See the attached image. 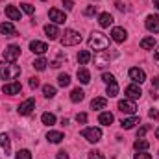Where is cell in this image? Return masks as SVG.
I'll use <instances>...</instances> for the list:
<instances>
[{
  "label": "cell",
  "mask_w": 159,
  "mask_h": 159,
  "mask_svg": "<svg viewBox=\"0 0 159 159\" xmlns=\"http://www.w3.org/2000/svg\"><path fill=\"white\" fill-rule=\"evenodd\" d=\"M20 76V67L9 61H2L0 63V78L2 80H17Z\"/></svg>",
  "instance_id": "obj_1"
},
{
  "label": "cell",
  "mask_w": 159,
  "mask_h": 159,
  "mask_svg": "<svg viewBox=\"0 0 159 159\" xmlns=\"http://www.w3.org/2000/svg\"><path fill=\"white\" fill-rule=\"evenodd\" d=\"M107 46H109V39L104 34H100V32H93L91 34V37H89V48H93L96 52H102Z\"/></svg>",
  "instance_id": "obj_2"
},
{
  "label": "cell",
  "mask_w": 159,
  "mask_h": 159,
  "mask_svg": "<svg viewBox=\"0 0 159 159\" xmlns=\"http://www.w3.org/2000/svg\"><path fill=\"white\" fill-rule=\"evenodd\" d=\"M63 37H61V44L63 46H76V44H80L81 43V34L80 32H76V30H65V34H61Z\"/></svg>",
  "instance_id": "obj_3"
},
{
  "label": "cell",
  "mask_w": 159,
  "mask_h": 159,
  "mask_svg": "<svg viewBox=\"0 0 159 159\" xmlns=\"http://www.w3.org/2000/svg\"><path fill=\"white\" fill-rule=\"evenodd\" d=\"M117 56V52H107V50H102V52H96V56H94V65L96 67H106V65H109V61L113 59Z\"/></svg>",
  "instance_id": "obj_4"
},
{
  "label": "cell",
  "mask_w": 159,
  "mask_h": 159,
  "mask_svg": "<svg viewBox=\"0 0 159 159\" xmlns=\"http://www.w3.org/2000/svg\"><path fill=\"white\" fill-rule=\"evenodd\" d=\"M81 137L87 139L89 143H98L102 139V129L100 128H85V129H81Z\"/></svg>",
  "instance_id": "obj_5"
},
{
  "label": "cell",
  "mask_w": 159,
  "mask_h": 159,
  "mask_svg": "<svg viewBox=\"0 0 159 159\" xmlns=\"http://www.w3.org/2000/svg\"><path fill=\"white\" fill-rule=\"evenodd\" d=\"M4 61H9V63H15L17 59H19V56H20V46H17V44H9L6 50H4Z\"/></svg>",
  "instance_id": "obj_6"
},
{
  "label": "cell",
  "mask_w": 159,
  "mask_h": 159,
  "mask_svg": "<svg viewBox=\"0 0 159 159\" xmlns=\"http://www.w3.org/2000/svg\"><path fill=\"white\" fill-rule=\"evenodd\" d=\"M129 80L133 81V83H137V85H141L143 81H146V72L143 70V69H139V67H133V69H129Z\"/></svg>",
  "instance_id": "obj_7"
},
{
  "label": "cell",
  "mask_w": 159,
  "mask_h": 159,
  "mask_svg": "<svg viewBox=\"0 0 159 159\" xmlns=\"http://www.w3.org/2000/svg\"><path fill=\"white\" fill-rule=\"evenodd\" d=\"M119 109L122 111V113H126V115H135L137 106H135L133 100H120L119 102Z\"/></svg>",
  "instance_id": "obj_8"
},
{
  "label": "cell",
  "mask_w": 159,
  "mask_h": 159,
  "mask_svg": "<svg viewBox=\"0 0 159 159\" xmlns=\"http://www.w3.org/2000/svg\"><path fill=\"white\" fill-rule=\"evenodd\" d=\"M144 26H146L148 32H152V34H159V15H148Z\"/></svg>",
  "instance_id": "obj_9"
},
{
  "label": "cell",
  "mask_w": 159,
  "mask_h": 159,
  "mask_svg": "<svg viewBox=\"0 0 159 159\" xmlns=\"http://www.w3.org/2000/svg\"><path fill=\"white\" fill-rule=\"evenodd\" d=\"M48 17H50V20H54V24H65V20H67V15L56 7H52L48 11Z\"/></svg>",
  "instance_id": "obj_10"
},
{
  "label": "cell",
  "mask_w": 159,
  "mask_h": 159,
  "mask_svg": "<svg viewBox=\"0 0 159 159\" xmlns=\"http://www.w3.org/2000/svg\"><path fill=\"white\" fill-rule=\"evenodd\" d=\"M124 93H126V96H128L129 100H137V98H141V94H143V91H141V87H139L137 83L128 85V87L124 89Z\"/></svg>",
  "instance_id": "obj_11"
},
{
  "label": "cell",
  "mask_w": 159,
  "mask_h": 159,
  "mask_svg": "<svg viewBox=\"0 0 159 159\" xmlns=\"http://www.w3.org/2000/svg\"><path fill=\"white\" fill-rule=\"evenodd\" d=\"M34 109H35V100L34 98H28V100H24L19 106V115H30Z\"/></svg>",
  "instance_id": "obj_12"
},
{
  "label": "cell",
  "mask_w": 159,
  "mask_h": 159,
  "mask_svg": "<svg viewBox=\"0 0 159 159\" xmlns=\"http://www.w3.org/2000/svg\"><path fill=\"white\" fill-rule=\"evenodd\" d=\"M22 91V85L19 83V81H11V83H6L4 87H2V93L4 94H19Z\"/></svg>",
  "instance_id": "obj_13"
},
{
  "label": "cell",
  "mask_w": 159,
  "mask_h": 159,
  "mask_svg": "<svg viewBox=\"0 0 159 159\" xmlns=\"http://www.w3.org/2000/svg\"><path fill=\"white\" fill-rule=\"evenodd\" d=\"M111 37L115 43H124V41L128 39V32L124 30V28H120V26H115L113 30H111Z\"/></svg>",
  "instance_id": "obj_14"
},
{
  "label": "cell",
  "mask_w": 159,
  "mask_h": 159,
  "mask_svg": "<svg viewBox=\"0 0 159 159\" xmlns=\"http://www.w3.org/2000/svg\"><path fill=\"white\" fill-rule=\"evenodd\" d=\"M0 34L6 35V37H15L17 35V30H15V26L11 22H2L0 24Z\"/></svg>",
  "instance_id": "obj_15"
},
{
  "label": "cell",
  "mask_w": 159,
  "mask_h": 159,
  "mask_svg": "<svg viewBox=\"0 0 159 159\" xmlns=\"http://www.w3.org/2000/svg\"><path fill=\"white\" fill-rule=\"evenodd\" d=\"M30 50H32L34 54H39V56H43V54L48 50V46H46V43H41V41H32V43H30Z\"/></svg>",
  "instance_id": "obj_16"
},
{
  "label": "cell",
  "mask_w": 159,
  "mask_h": 159,
  "mask_svg": "<svg viewBox=\"0 0 159 159\" xmlns=\"http://www.w3.org/2000/svg\"><path fill=\"white\" fill-rule=\"evenodd\" d=\"M6 15L9 20H20L22 15H20V9H17L15 6H6Z\"/></svg>",
  "instance_id": "obj_17"
},
{
  "label": "cell",
  "mask_w": 159,
  "mask_h": 159,
  "mask_svg": "<svg viewBox=\"0 0 159 159\" xmlns=\"http://www.w3.org/2000/svg\"><path fill=\"white\" fill-rule=\"evenodd\" d=\"M44 34H46V37H48L50 41L57 39V35H61L56 24H46V26H44Z\"/></svg>",
  "instance_id": "obj_18"
},
{
  "label": "cell",
  "mask_w": 159,
  "mask_h": 159,
  "mask_svg": "<svg viewBox=\"0 0 159 159\" xmlns=\"http://www.w3.org/2000/svg\"><path fill=\"white\" fill-rule=\"evenodd\" d=\"M141 122V119L137 117V115H131V117H128V119H122V122H120V126L124 128V129H131L135 124H139Z\"/></svg>",
  "instance_id": "obj_19"
},
{
  "label": "cell",
  "mask_w": 159,
  "mask_h": 159,
  "mask_svg": "<svg viewBox=\"0 0 159 159\" xmlns=\"http://www.w3.org/2000/svg\"><path fill=\"white\" fill-rule=\"evenodd\" d=\"M98 24H100L102 28H109V26L113 24V17H111L109 13H100V15H98Z\"/></svg>",
  "instance_id": "obj_20"
},
{
  "label": "cell",
  "mask_w": 159,
  "mask_h": 159,
  "mask_svg": "<svg viewBox=\"0 0 159 159\" xmlns=\"http://www.w3.org/2000/svg\"><path fill=\"white\" fill-rule=\"evenodd\" d=\"M113 113H109V111H104V113H100V117H98V122L100 124H104V126H109V124H113Z\"/></svg>",
  "instance_id": "obj_21"
},
{
  "label": "cell",
  "mask_w": 159,
  "mask_h": 159,
  "mask_svg": "<svg viewBox=\"0 0 159 159\" xmlns=\"http://www.w3.org/2000/svg\"><path fill=\"white\" fill-rule=\"evenodd\" d=\"M46 139H48L50 143H54V144H57V143H61V141L65 139V135H63L61 131H48V135H46Z\"/></svg>",
  "instance_id": "obj_22"
},
{
  "label": "cell",
  "mask_w": 159,
  "mask_h": 159,
  "mask_svg": "<svg viewBox=\"0 0 159 159\" xmlns=\"http://www.w3.org/2000/svg\"><path fill=\"white\" fill-rule=\"evenodd\" d=\"M0 146L4 148L6 156H9V150H11V143H9V137H7V133H0Z\"/></svg>",
  "instance_id": "obj_23"
},
{
  "label": "cell",
  "mask_w": 159,
  "mask_h": 159,
  "mask_svg": "<svg viewBox=\"0 0 159 159\" xmlns=\"http://www.w3.org/2000/svg\"><path fill=\"white\" fill-rule=\"evenodd\" d=\"M78 80L83 83V85H87V83L91 81V74H89V70H87L85 67H80L78 69Z\"/></svg>",
  "instance_id": "obj_24"
},
{
  "label": "cell",
  "mask_w": 159,
  "mask_h": 159,
  "mask_svg": "<svg viewBox=\"0 0 159 159\" xmlns=\"http://www.w3.org/2000/svg\"><path fill=\"white\" fill-rule=\"evenodd\" d=\"M106 106H107V100L102 98V96L93 98V102H91V107H93V109H106Z\"/></svg>",
  "instance_id": "obj_25"
},
{
  "label": "cell",
  "mask_w": 159,
  "mask_h": 159,
  "mask_svg": "<svg viewBox=\"0 0 159 159\" xmlns=\"http://www.w3.org/2000/svg\"><path fill=\"white\" fill-rule=\"evenodd\" d=\"M141 48H143V50H154V48H156V39H154V37H144V39H141Z\"/></svg>",
  "instance_id": "obj_26"
},
{
  "label": "cell",
  "mask_w": 159,
  "mask_h": 159,
  "mask_svg": "<svg viewBox=\"0 0 159 159\" xmlns=\"http://www.w3.org/2000/svg\"><path fill=\"white\" fill-rule=\"evenodd\" d=\"M148 146H150V143H148V141H144V139H137V141L133 143V148H135L137 152H146V150H148Z\"/></svg>",
  "instance_id": "obj_27"
},
{
  "label": "cell",
  "mask_w": 159,
  "mask_h": 159,
  "mask_svg": "<svg viewBox=\"0 0 159 159\" xmlns=\"http://www.w3.org/2000/svg\"><path fill=\"white\" fill-rule=\"evenodd\" d=\"M89 61H91V52L89 50H81L78 54V63L80 65H87Z\"/></svg>",
  "instance_id": "obj_28"
},
{
  "label": "cell",
  "mask_w": 159,
  "mask_h": 159,
  "mask_svg": "<svg viewBox=\"0 0 159 159\" xmlns=\"http://www.w3.org/2000/svg\"><path fill=\"white\" fill-rule=\"evenodd\" d=\"M83 98H85V93H83L80 87H78V89H74V91L70 93V100H72V102H76V104H78V102H81Z\"/></svg>",
  "instance_id": "obj_29"
},
{
  "label": "cell",
  "mask_w": 159,
  "mask_h": 159,
  "mask_svg": "<svg viewBox=\"0 0 159 159\" xmlns=\"http://www.w3.org/2000/svg\"><path fill=\"white\" fill-rule=\"evenodd\" d=\"M41 120H43L44 126H54V124H56V115H52V113H43Z\"/></svg>",
  "instance_id": "obj_30"
},
{
  "label": "cell",
  "mask_w": 159,
  "mask_h": 159,
  "mask_svg": "<svg viewBox=\"0 0 159 159\" xmlns=\"http://www.w3.org/2000/svg\"><path fill=\"white\" fill-rule=\"evenodd\" d=\"M107 94H109V98H115V96L119 94V85H117V81L107 83Z\"/></svg>",
  "instance_id": "obj_31"
},
{
  "label": "cell",
  "mask_w": 159,
  "mask_h": 159,
  "mask_svg": "<svg viewBox=\"0 0 159 159\" xmlns=\"http://www.w3.org/2000/svg\"><path fill=\"white\" fill-rule=\"evenodd\" d=\"M57 85L59 87H69L70 85V76L69 74H59L57 76Z\"/></svg>",
  "instance_id": "obj_32"
},
{
  "label": "cell",
  "mask_w": 159,
  "mask_h": 159,
  "mask_svg": "<svg viewBox=\"0 0 159 159\" xmlns=\"http://www.w3.org/2000/svg\"><path fill=\"white\" fill-rule=\"evenodd\" d=\"M43 94H44L46 98H54V96H56V87H54V85H44V87H43Z\"/></svg>",
  "instance_id": "obj_33"
},
{
  "label": "cell",
  "mask_w": 159,
  "mask_h": 159,
  "mask_svg": "<svg viewBox=\"0 0 159 159\" xmlns=\"http://www.w3.org/2000/svg\"><path fill=\"white\" fill-rule=\"evenodd\" d=\"M46 65H48V61H46L44 57H39V59L34 61V69H35V70H44Z\"/></svg>",
  "instance_id": "obj_34"
},
{
  "label": "cell",
  "mask_w": 159,
  "mask_h": 159,
  "mask_svg": "<svg viewBox=\"0 0 159 159\" xmlns=\"http://www.w3.org/2000/svg\"><path fill=\"white\" fill-rule=\"evenodd\" d=\"M20 9L26 13V15H34L35 13V7L32 6V4H28V2H24V4H20Z\"/></svg>",
  "instance_id": "obj_35"
},
{
  "label": "cell",
  "mask_w": 159,
  "mask_h": 159,
  "mask_svg": "<svg viewBox=\"0 0 159 159\" xmlns=\"http://www.w3.org/2000/svg\"><path fill=\"white\" fill-rule=\"evenodd\" d=\"M63 63H67V57H65V56H63V54H59V57H57V59H54V61H52V63H50V65H52V67H56V69H57V67H61V65H63Z\"/></svg>",
  "instance_id": "obj_36"
},
{
  "label": "cell",
  "mask_w": 159,
  "mask_h": 159,
  "mask_svg": "<svg viewBox=\"0 0 159 159\" xmlns=\"http://www.w3.org/2000/svg\"><path fill=\"white\" fill-rule=\"evenodd\" d=\"M150 131V126L148 124H144L143 128H139V131H137V139H144V135Z\"/></svg>",
  "instance_id": "obj_37"
},
{
  "label": "cell",
  "mask_w": 159,
  "mask_h": 159,
  "mask_svg": "<svg viewBox=\"0 0 159 159\" xmlns=\"http://www.w3.org/2000/svg\"><path fill=\"white\" fill-rule=\"evenodd\" d=\"M15 159H32V154H30V150H19Z\"/></svg>",
  "instance_id": "obj_38"
},
{
  "label": "cell",
  "mask_w": 159,
  "mask_h": 159,
  "mask_svg": "<svg viewBox=\"0 0 159 159\" xmlns=\"http://www.w3.org/2000/svg\"><path fill=\"white\" fill-rule=\"evenodd\" d=\"M96 13V6H87L85 9H83V15L85 17H91V15H94Z\"/></svg>",
  "instance_id": "obj_39"
},
{
  "label": "cell",
  "mask_w": 159,
  "mask_h": 159,
  "mask_svg": "<svg viewBox=\"0 0 159 159\" xmlns=\"http://www.w3.org/2000/svg\"><path fill=\"white\" fill-rule=\"evenodd\" d=\"M102 80H104L106 83H113V81H115V76L109 74V72H104V74H102Z\"/></svg>",
  "instance_id": "obj_40"
},
{
  "label": "cell",
  "mask_w": 159,
  "mask_h": 159,
  "mask_svg": "<svg viewBox=\"0 0 159 159\" xmlns=\"http://www.w3.org/2000/svg\"><path fill=\"white\" fill-rule=\"evenodd\" d=\"M89 159H106V157H104L102 152H96L94 150V152H89Z\"/></svg>",
  "instance_id": "obj_41"
},
{
  "label": "cell",
  "mask_w": 159,
  "mask_h": 159,
  "mask_svg": "<svg viewBox=\"0 0 159 159\" xmlns=\"http://www.w3.org/2000/svg\"><path fill=\"white\" fill-rule=\"evenodd\" d=\"M76 122L78 124H85L87 122V113H78L76 115Z\"/></svg>",
  "instance_id": "obj_42"
},
{
  "label": "cell",
  "mask_w": 159,
  "mask_h": 159,
  "mask_svg": "<svg viewBox=\"0 0 159 159\" xmlns=\"http://www.w3.org/2000/svg\"><path fill=\"white\" fill-rule=\"evenodd\" d=\"M135 159H152V156L146 152H139V154H135Z\"/></svg>",
  "instance_id": "obj_43"
},
{
  "label": "cell",
  "mask_w": 159,
  "mask_h": 159,
  "mask_svg": "<svg viewBox=\"0 0 159 159\" xmlns=\"http://www.w3.org/2000/svg\"><path fill=\"white\" fill-rule=\"evenodd\" d=\"M30 87H32V89H37V87H39V78H35V76L30 78Z\"/></svg>",
  "instance_id": "obj_44"
},
{
  "label": "cell",
  "mask_w": 159,
  "mask_h": 159,
  "mask_svg": "<svg viewBox=\"0 0 159 159\" xmlns=\"http://www.w3.org/2000/svg\"><path fill=\"white\" fill-rule=\"evenodd\" d=\"M148 115H150V119L159 120V111H157V109H150V111H148Z\"/></svg>",
  "instance_id": "obj_45"
},
{
  "label": "cell",
  "mask_w": 159,
  "mask_h": 159,
  "mask_svg": "<svg viewBox=\"0 0 159 159\" xmlns=\"http://www.w3.org/2000/svg\"><path fill=\"white\" fill-rule=\"evenodd\" d=\"M63 6H65V9H72L74 7V2L72 0H63Z\"/></svg>",
  "instance_id": "obj_46"
},
{
  "label": "cell",
  "mask_w": 159,
  "mask_h": 159,
  "mask_svg": "<svg viewBox=\"0 0 159 159\" xmlns=\"http://www.w3.org/2000/svg\"><path fill=\"white\" fill-rule=\"evenodd\" d=\"M154 61L157 63V67H159V46L156 48V50H154Z\"/></svg>",
  "instance_id": "obj_47"
},
{
  "label": "cell",
  "mask_w": 159,
  "mask_h": 159,
  "mask_svg": "<svg viewBox=\"0 0 159 159\" xmlns=\"http://www.w3.org/2000/svg\"><path fill=\"white\" fill-rule=\"evenodd\" d=\"M152 85L159 91V76H154V78H152Z\"/></svg>",
  "instance_id": "obj_48"
},
{
  "label": "cell",
  "mask_w": 159,
  "mask_h": 159,
  "mask_svg": "<svg viewBox=\"0 0 159 159\" xmlns=\"http://www.w3.org/2000/svg\"><path fill=\"white\" fill-rule=\"evenodd\" d=\"M57 159H69V154L61 150V152H57Z\"/></svg>",
  "instance_id": "obj_49"
},
{
  "label": "cell",
  "mask_w": 159,
  "mask_h": 159,
  "mask_svg": "<svg viewBox=\"0 0 159 159\" xmlns=\"http://www.w3.org/2000/svg\"><path fill=\"white\" fill-rule=\"evenodd\" d=\"M115 6H117V9H119V11H126V6H124L122 2H115Z\"/></svg>",
  "instance_id": "obj_50"
},
{
  "label": "cell",
  "mask_w": 159,
  "mask_h": 159,
  "mask_svg": "<svg viewBox=\"0 0 159 159\" xmlns=\"http://www.w3.org/2000/svg\"><path fill=\"white\" fill-rule=\"evenodd\" d=\"M154 6H156V7L159 9V0H154Z\"/></svg>",
  "instance_id": "obj_51"
},
{
  "label": "cell",
  "mask_w": 159,
  "mask_h": 159,
  "mask_svg": "<svg viewBox=\"0 0 159 159\" xmlns=\"http://www.w3.org/2000/svg\"><path fill=\"white\" fill-rule=\"evenodd\" d=\"M156 137H157V139H159V128H157V129H156Z\"/></svg>",
  "instance_id": "obj_52"
}]
</instances>
